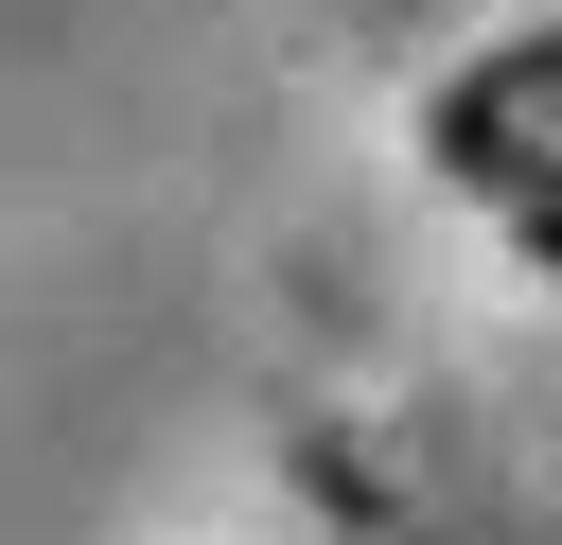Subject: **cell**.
I'll return each mask as SVG.
<instances>
[{
    "instance_id": "6da1fadb",
    "label": "cell",
    "mask_w": 562,
    "mask_h": 545,
    "mask_svg": "<svg viewBox=\"0 0 562 545\" xmlns=\"http://www.w3.org/2000/svg\"><path fill=\"white\" fill-rule=\"evenodd\" d=\"M422 141H439V176L474 193V211H509V193H544L562 176V0H527V18H492L457 70H439V105H422Z\"/></svg>"
},
{
    "instance_id": "7a4b0ae2",
    "label": "cell",
    "mask_w": 562,
    "mask_h": 545,
    "mask_svg": "<svg viewBox=\"0 0 562 545\" xmlns=\"http://www.w3.org/2000/svg\"><path fill=\"white\" fill-rule=\"evenodd\" d=\"M509 246H527V264L562 281V176H544V193H509Z\"/></svg>"
}]
</instances>
